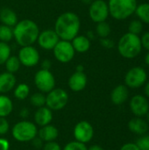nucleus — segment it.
Returning <instances> with one entry per match:
<instances>
[{
  "label": "nucleus",
  "mask_w": 149,
  "mask_h": 150,
  "mask_svg": "<svg viewBox=\"0 0 149 150\" xmlns=\"http://www.w3.org/2000/svg\"><path fill=\"white\" fill-rule=\"evenodd\" d=\"M80 27L81 21L78 15L73 11H66L57 17L54 30L60 40L71 41L79 34Z\"/></svg>",
  "instance_id": "nucleus-1"
},
{
  "label": "nucleus",
  "mask_w": 149,
  "mask_h": 150,
  "mask_svg": "<svg viewBox=\"0 0 149 150\" xmlns=\"http://www.w3.org/2000/svg\"><path fill=\"white\" fill-rule=\"evenodd\" d=\"M38 25L32 19H22L13 26V39L20 47L32 46L38 39L40 33Z\"/></svg>",
  "instance_id": "nucleus-2"
},
{
  "label": "nucleus",
  "mask_w": 149,
  "mask_h": 150,
  "mask_svg": "<svg viewBox=\"0 0 149 150\" xmlns=\"http://www.w3.org/2000/svg\"><path fill=\"white\" fill-rule=\"evenodd\" d=\"M142 50L141 41L139 35L126 33L121 36L118 42V51L119 54L126 59H133L137 57Z\"/></svg>",
  "instance_id": "nucleus-3"
},
{
  "label": "nucleus",
  "mask_w": 149,
  "mask_h": 150,
  "mask_svg": "<svg viewBox=\"0 0 149 150\" xmlns=\"http://www.w3.org/2000/svg\"><path fill=\"white\" fill-rule=\"evenodd\" d=\"M110 16L117 20H124L132 16L137 8V0H109Z\"/></svg>",
  "instance_id": "nucleus-4"
},
{
  "label": "nucleus",
  "mask_w": 149,
  "mask_h": 150,
  "mask_svg": "<svg viewBox=\"0 0 149 150\" xmlns=\"http://www.w3.org/2000/svg\"><path fill=\"white\" fill-rule=\"evenodd\" d=\"M12 136L15 140L21 142H26L32 141L38 134V129L34 123L30 121H19L11 130Z\"/></svg>",
  "instance_id": "nucleus-5"
},
{
  "label": "nucleus",
  "mask_w": 149,
  "mask_h": 150,
  "mask_svg": "<svg viewBox=\"0 0 149 150\" xmlns=\"http://www.w3.org/2000/svg\"><path fill=\"white\" fill-rule=\"evenodd\" d=\"M68 101L67 91L61 88H54L46 96V105L51 111H60L63 109Z\"/></svg>",
  "instance_id": "nucleus-6"
},
{
  "label": "nucleus",
  "mask_w": 149,
  "mask_h": 150,
  "mask_svg": "<svg viewBox=\"0 0 149 150\" xmlns=\"http://www.w3.org/2000/svg\"><path fill=\"white\" fill-rule=\"evenodd\" d=\"M52 51L54 58L61 63L70 62L76 54V51L71 44V41L63 40H60Z\"/></svg>",
  "instance_id": "nucleus-7"
},
{
  "label": "nucleus",
  "mask_w": 149,
  "mask_h": 150,
  "mask_svg": "<svg viewBox=\"0 0 149 150\" xmlns=\"http://www.w3.org/2000/svg\"><path fill=\"white\" fill-rule=\"evenodd\" d=\"M34 84L42 93H48L55 87V78L49 69H40L34 76Z\"/></svg>",
  "instance_id": "nucleus-8"
},
{
  "label": "nucleus",
  "mask_w": 149,
  "mask_h": 150,
  "mask_svg": "<svg viewBox=\"0 0 149 150\" xmlns=\"http://www.w3.org/2000/svg\"><path fill=\"white\" fill-rule=\"evenodd\" d=\"M148 80V74L142 67L130 69L125 76V85L127 88L137 89L143 86Z\"/></svg>",
  "instance_id": "nucleus-9"
},
{
  "label": "nucleus",
  "mask_w": 149,
  "mask_h": 150,
  "mask_svg": "<svg viewBox=\"0 0 149 150\" xmlns=\"http://www.w3.org/2000/svg\"><path fill=\"white\" fill-rule=\"evenodd\" d=\"M18 58L21 63V65L32 68L36 66L40 60V55L38 51V49L32 46H25V47H20V49L18 53Z\"/></svg>",
  "instance_id": "nucleus-10"
},
{
  "label": "nucleus",
  "mask_w": 149,
  "mask_h": 150,
  "mask_svg": "<svg viewBox=\"0 0 149 150\" xmlns=\"http://www.w3.org/2000/svg\"><path fill=\"white\" fill-rule=\"evenodd\" d=\"M89 16L96 24L106 21L110 16L108 4L105 0H93L89 6Z\"/></svg>",
  "instance_id": "nucleus-11"
},
{
  "label": "nucleus",
  "mask_w": 149,
  "mask_h": 150,
  "mask_svg": "<svg viewBox=\"0 0 149 150\" xmlns=\"http://www.w3.org/2000/svg\"><path fill=\"white\" fill-rule=\"evenodd\" d=\"M93 135V127L90 122L86 120H82L78 122L74 128V137L76 142L85 144L92 140Z\"/></svg>",
  "instance_id": "nucleus-12"
},
{
  "label": "nucleus",
  "mask_w": 149,
  "mask_h": 150,
  "mask_svg": "<svg viewBox=\"0 0 149 150\" xmlns=\"http://www.w3.org/2000/svg\"><path fill=\"white\" fill-rule=\"evenodd\" d=\"M59 40L60 38L54 29H46L42 32H40L36 42H38L40 47L49 51L53 50Z\"/></svg>",
  "instance_id": "nucleus-13"
},
{
  "label": "nucleus",
  "mask_w": 149,
  "mask_h": 150,
  "mask_svg": "<svg viewBox=\"0 0 149 150\" xmlns=\"http://www.w3.org/2000/svg\"><path fill=\"white\" fill-rule=\"evenodd\" d=\"M131 112L136 117L142 118L149 112V102L143 95H135L130 100Z\"/></svg>",
  "instance_id": "nucleus-14"
},
{
  "label": "nucleus",
  "mask_w": 149,
  "mask_h": 150,
  "mask_svg": "<svg viewBox=\"0 0 149 150\" xmlns=\"http://www.w3.org/2000/svg\"><path fill=\"white\" fill-rule=\"evenodd\" d=\"M88 83V78L83 71H76L73 73L68 81V85L69 89L75 92L82 91L85 89Z\"/></svg>",
  "instance_id": "nucleus-15"
},
{
  "label": "nucleus",
  "mask_w": 149,
  "mask_h": 150,
  "mask_svg": "<svg viewBox=\"0 0 149 150\" xmlns=\"http://www.w3.org/2000/svg\"><path fill=\"white\" fill-rule=\"evenodd\" d=\"M129 96V91L127 86L124 84L117 85L111 93V100L116 105H120L124 104Z\"/></svg>",
  "instance_id": "nucleus-16"
},
{
  "label": "nucleus",
  "mask_w": 149,
  "mask_h": 150,
  "mask_svg": "<svg viewBox=\"0 0 149 150\" xmlns=\"http://www.w3.org/2000/svg\"><path fill=\"white\" fill-rule=\"evenodd\" d=\"M128 129L132 133L141 136L148 133L149 129L148 123L142 118L135 117L128 122Z\"/></svg>",
  "instance_id": "nucleus-17"
},
{
  "label": "nucleus",
  "mask_w": 149,
  "mask_h": 150,
  "mask_svg": "<svg viewBox=\"0 0 149 150\" xmlns=\"http://www.w3.org/2000/svg\"><path fill=\"white\" fill-rule=\"evenodd\" d=\"M52 120H53L52 111L47 106H42L38 108V110L34 113V121L37 125L40 127H44L50 124Z\"/></svg>",
  "instance_id": "nucleus-18"
},
{
  "label": "nucleus",
  "mask_w": 149,
  "mask_h": 150,
  "mask_svg": "<svg viewBox=\"0 0 149 150\" xmlns=\"http://www.w3.org/2000/svg\"><path fill=\"white\" fill-rule=\"evenodd\" d=\"M16 77L14 74L9 72H4L0 74V93L4 94L15 88L16 85Z\"/></svg>",
  "instance_id": "nucleus-19"
},
{
  "label": "nucleus",
  "mask_w": 149,
  "mask_h": 150,
  "mask_svg": "<svg viewBox=\"0 0 149 150\" xmlns=\"http://www.w3.org/2000/svg\"><path fill=\"white\" fill-rule=\"evenodd\" d=\"M71 44L76 53H79V54H83V53L88 52L91 46L90 40L87 36L80 35V34L76 35L71 40Z\"/></svg>",
  "instance_id": "nucleus-20"
},
{
  "label": "nucleus",
  "mask_w": 149,
  "mask_h": 150,
  "mask_svg": "<svg viewBox=\"0 0 149 150\" xmlns=\"http://www.w3.org/2000/svg\"><path fill=\"white\" fill-rule=\"evenodd\" d=\"M0 21L3 25L13 27L18 21L16 12L11 8L4 7L0 10Z\"/></svg>",
  "instance_id": "nucleus-21"
},
{
  "label": "nucleus",
  "mask_w": 149,
  "mask_h": 150,
  "mask_svg": "<svg viewBox=\"0 0 149 150\" xmlns=\"http://www.w3.org/2000/svg\"><path fill=\"white\" fill-rule=\"evenodd\" d=\"M38 134H39V137L42 141L47 142L54 141L58 137L59 132H58V129L54 126L48 124L47 126L42 127L38 132Z\"/></svg>",
  "instance_id": "nucleus-22"
},
{
  "label": "nucleus",
  "mask_w": 149,
  "mask_h": 150,
  "mask_svg": "<svg viewBox=\"0 0 149 150\" xmlns=\"http://www.w3.org/2000/svg\"><path fill=\"white\" fill-rule=\"evenodd\" d=\"M13 109V104L11 99L5 96L0 95V117L8 116Z\"/></svg>",
  "instance_id": "nucleus-23"
},
{
  "label": "nucleus",
  "mask_w": 149,
  "mask_h": 150,
  "mask_svg": "<svg viewBox=\"0 0 149 150\" xmlns=\"http://www.w3.org/2000/svg\"><path fill=\"white\" fill-rule=\"evenodd\" d=\"M134 13L142 23L149 25V3L138 4Z\"/></svg>",
  "instance_id": "nucleus-24"
},
{
  "label": "nucleus",
  "mask_w": 149,
  "mask_h": 150,
  "mask_svg": "<svg viewBox=\"0 0 149 150\" xmlns=\"http://www.w3.org/2000/svg\"><path fill=\"white\" fill-rule=\"evenodd\" d=\"M4 65L5 66L6 71L9 73H11V74L17 73L21 67V63H20L18 56H15V55H11L7 59V61L4 62Z\"/></svg>",
  "instance_id": "nucleus-25"
},
{
  "label": "nucleus",
  "mask_w": 149,
  "mask_h": 150,
  "mask_svg": "<svg viewBox=\"0 0 149 150\" xmlns=\"http://www.w3.org/2000/svg\"><path fill=\"white\" fill-rule=\"evenodd\" d=\"M30 88L26 83H19L15 87L14 90V96L17 99L24 100L29 96Z\"/></svg>",
  "instance_id": "nucleus-26"
},
{
  "label": "nucleus",
  "mask_w": 149,
  "mask_h": 150,
  "mask_svg": "<svg viewBox=\"0 0 149 150\" xmlns=\"http://www.w3.org/2000/svg\"><path fill=\"white\" fill-rule=\"evenodd\" d=\"M13 39V27L0 25V41L8 43Z\"/></svg>",
  "instance_id": "nucleus-27"
},
{
  "label": "nucleus",
  "mask_w": 149,
  "mask_h": 150,
  "mask_svg": "<svg viewBox=\"0 0 149 150\" xmlns=\"http://www.w3.org/2000/svg\"><path fill=\"white\" fill-rule=\"evenodd\" d=\"M111 32H112L111 25L106 21H103V22H100V23L97 24L96 33H97V35L100 39L101 38H107V37H109Z\"/></svg>",
  "instance_id": "nucleus-28"
},
{
  "label": "nucleus",
  "mask_w": 149,
  "mask_h": 150,
  "mask_svg": "<svg viewBox=\"0 0 149 150\" xmlns=\"http://www.w3.org/2000/svg\"><path fill=\"white\" fill-rule=\"evenodd\" d=\"M30 103L34 107H42L46 105V96L42 92H35L30 97Z\"/></svg>",
  "instance_id": "nucleus-29"
},
{
  "label": "nucleus",
  "mask_w": 149,
  "mask_h": 150,
  "mask_svg": "<svg viewBox=\"0 0 149 150\" xmlns=\"http://www.w3.org/2000/svg\"><path fill=\"white\" fill-rule=\"evenodd\" d=\"M11 55V47L8 43L0 41V65H4Z\"/></svg>",
  "instance_id": "nucleus-30"
},
{
  "label": "nucleus",
  "mask_w": 149,
  "mask_h": 150,
  "mask_svg": "<svg viewBox=\"0 0 149 150\" xmlns=\"http://www.w3.org/2000/svg\"><path fill=\"white\" fill-rule=\"evenodd\" d=\"M143 30V23L140 19H133L128 25V32L139 35Z\"/></svg>",
  "instance_id": "nucleus-31"
},
{
  "label": "nucleus",
  "mask_w": 149,
  "mask_h": 150,
  "mask_svg": "<svg viewBox=\"0 0 149 150\" xmlns=\"http://www.w3.org/2000/svg\"><path fill=\"white\" fill-rule=\"evenodd\" d=\"M135 144L140 150H149V134L141 135L140 138L136 141Z\"/></svg>",
  "instance_id": "nucleus-32"
},
{
  "label": "nucleus",
  "mask_w": 149,
  "mask_h": 150,
  "mask_svg": "<svg viewBox=\"0 0 149 150\" xmlns=\"http://www.w3.org/2000/svg\"><path fill=\"white\" fill-rule=\"evenodd\" d=\"M63 150H88V148L84 143L75 141V142H68L64 147Z\"/></svg>",
  "instance_id": "nucleus-33"
},
{
  "label": "nucleus",
  "mask_w": 149,
  "mask_h": 150,
  "mask_svg": "<svg viewBox=\"0 0 149 150\" xmlns=\"http://www.w3.org/2000/svg\"><path fill=\"white\" fill-rule=\"evenodd\" d=\"M9 130V122L5 117H0V135L7 134Z\"/></svg>",
  "instance_id": "nucleus-34"
},
{
  "label": "nucleus",
  "mask_w": 149,
  "mask_h": 150,
  "mask_svg": "<svg viewBox=\"0 0 149 150\" xmlns=\"http://www.w3.org/2000/svg\"><path fill=\"white\" fill-rule=\"evenodd\" d=\"M100 44L102 47H104L105 48H108L111 49L114 47V41L111 39L107 38H101L100 39Z\"/></svg>",
  "instance_id": "nucleus-35"
},
{
  "label": "nucleus",
  "mask_w": 149,
  "mask_h": 150,
  "mask_svg": "<svg viewBox=\"0 0 149 150\" xmlns=\"http://www.w3.org/2000/svg\"><path fill=\"white\" fill-rule=\"evenodd\" d=\"M141 41L142 48H145L149 52V32H146L145 33H143V35L141 38Z\"/></svg>",
  "instance_id": "nucleus-36"
},
{
  "label": "nucleus",
  "mask_w": 149,
  "mask_h": 150,
  "mask_svg": "<svg viewBox=\"0 0 149 150\" xmlns=\"http://www.w3.org/2000/svg\"><path fill=\"white\" fill-rule=\"evenodd\" d=\"M43 150H61V149L57 142H54L53 141V142H47L43 146Z\"/></svg>",
  "instance_id": "nucleus-37"
},
{
  "label": "nucleus",
  "mask_w": 149,
  "mask_h": 150,
  "mask_svg": "<svg viewBox=\"0 0 149 150\" xmlns=\"http://www.w3.org/2000/svg\"><path fill=\"white\" fill-rule=\"evenodd\" d=\"M119 150H140V149L137 147V145L135 143H126L124 144Z\"/></svg>",
  "instance_id": "nucleus-38"
},
{
  "label": "nucleus",
  "mask_w": 149,
  "mask_h": 150,
  "mask_svg": "<svg viewBox=\"0 0 149 150\" xmlns=\"http://www.w3.org/2000/svg\"><path fill=\"white\" fill-rule=\"evenodd\" d=\"M10 143L6 139L0 138V150H9Z\"/></svg>",
  "instance_id": "nucleus-39"
},
{
  "label": "nucleus",
  "mask_w": 149,
  "mask_h": 150,
  "mask_svg": "<svg viewBox=\"0 0 149 150\" xmlns=\"http://www.w3.org/2000/svg\"><path fill=\"white\" fill-rule=\"evenodd\" d=\"M32 144H33V146L36 148V149H40V148H41L43 145H42V140L40 138V137H35V138H33L32 140Z\"/></svg>",
  "instance_id": "nucleus-40"
},
{
  "label": "nucleus",
  "mask_w": 149,
  "mask_h": 150,
  "mask_svg": "<svg viewBox=\"0 0 149 150\" xmlns=\"http://www.w3.org/2000/svg\"><path fill=\"white\" fill-rule=\"evenodd\" d=\"M51 62L49 60H43L41 62V69H49L50 70V68H51Z\"/></svg>",
  "instance_id": "nucleus-41"
},
{
  "label": "nucleus",
  "mask_w": 149,
  "mask_h": 150,
  "mask_svg": "<svg viewBox=\"0 0 149 150\" xmlns=\"http://www.w3.org/2000/svg\"><path fill=\"white\" fill-rule=\"evenodd\" d=\"M28 111H27V109L26 108H23L21 111H20V116L21 117H23V118H26L27 116H28Z\"/></svg>",
  "instance_id": "nucleus-42"
},
{
  "label": "nucleus",
  "mask_w": 149,
  "mask_h": 150,
  "mask_svg": "<svg viewBox=\"0 0 149 150\" xmlns=\"http://www.w3.org/2000/svg\"><path fill=\"white\" fill-rule=\"evenodd\" d=\"M144 92H145V95H146V97L149 98V81L148 82V83H145Z\"/></svg>",
  "instance_id": "nucleus-43"
},
{
  "label": "nucleus",
  "mask_w": 149,
  "mask_h": 150,
  "mask_svg": "<svg viewBox=\"0 0 149 150\" xmlns=\"http://www.w3.org/2000/svg\"><path fill=\"white\" fill-rule=\"evenodd\" d=\"M88 150H104V149L99 145H92L88 149Z\"/></svg>",
  "instance_id": "nucleus-44"
},
{
  "label": "nucleus",
  "mask_w": 149,
  "mask_h": 150,
  "mask_svg": "<svg viewBox=\"0 0 149 150\" xmlns=\"http://www.w3.org/2000/svg\"><path fill=\"white\" fill-rule=\"evenodd\" d=\"M145 63L149 67V52H148V54L145 56Z\"/></svg>",
  "instance_id": "nucleus-45"
},
{
  "label": "nucleus",
  "mask_w": 149,
  "mask_h": 150,
  "mask_svg": "<svg viewBox=\"0 0 149 150\" xmlns=\"http://www.w3.org/2000/svg\"><path fill=\"white\" fill-rule=\"evenodd\" d=\"M76 71H83V65H79L76 67Z\"/></svg>",
  "instance_id": "nucleus-46"
},
{
  "label": "nucleus",
  "mask_w": 149,
  "mask_h": 150,
  "mask_svg": "<svg viewBox=\"0 0 149 150\" xmlns=\"http://www.w3.org/2000/svg\"><path fill=\"white\" fill-rule=\"evenodd\" d=\"M82 1H83V3H84V4H91V2H92L93 0H82Z\"/></svg>",
  "instance_id": "nucleus-47"
},
{
  "label": "nucleus",
  "mask_w": 149,
  "mask_h": 150,
  "mask_svg": "<svg viewBox=\"0 0 149 150\" xmlns=\"http://www.w3.org/2000/svg\"><path fill=\"white\" fill-rule=\"evenodd\" d=\"M146 117H147V122L149 124V112L147 113V115H146Z\"/></svg>",
  "instance_id": "nucleus-48"
}]
</instances>
